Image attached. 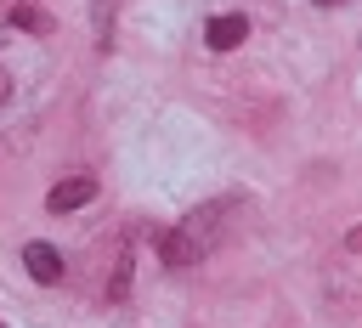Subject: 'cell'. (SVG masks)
I'll return each instance as SVG.
<instances>
[{"label":"cell","mask_w":362,"mask_h":328,"mask_svg":"<svg viewBox=\"0 0 362 328\" xmlns=\"http://www.w3.org/2000/svg\"><path fill=\"white\" fill-rule=\"evenodd\" d=\"M322 6H339V0H322Z\"/></svg>","instance_id":"52a82bcc"},{"label":"cell","mask_w":362,"mask_h":328,"mask_svg":"<svg viewBox=\"0 0 362 328\" xmlns=\"http://www.w3.org/2000/svg\"><path fill=\"white\" fill-rule=\"evenodd\" d=\"M0 102H11V79H6V68H0Z\"/></svg>","instance_id":"8992f818"},{"label":"cell","mask_w":362,"mask_h":328,"mask_svg":"<svg viewBox=\"0 0 362 328\" xmlns=\"http://www.w3.org/2000/svg\"><path fill=\"white\" fill-rule=\"evenodd\" d=\"M96 198V175H62L51 192H45V209L51 215H68V209H85Z\"/></svg>","instance_id":"7a4b0ae2"},{"label":"cell","mask_w":362,"mask_h":328,"mask_svg":"<svg viewBox=\"0 0 362 328\" xmlns=\"http://www.w3.org/2000/svg\"><path fill=\"white\" fill-rule=\"evenodd\" d=\"M226 226H232V209H226V204H204V209H192L181 226L164 232V266H198L204 254L221 249Z\"/></svg>","instance_id":"6da1fadb"},{"label":"cell","mask_w":362,"mask_h":328,"mask_svg":"<svg viewBox=\"0 0 362 328\" xmlns=\"http://www.w3.org/2000/svg\"><path fill=\"white\" fill-rule=\"evenodd\" d=\"M23 266H28L34 283H57V277H62V254H57L51 243H28V249H23Z\"/></svg>","instance_id":"277c9868"},{"label":"cell","mask_w":362,"mask_h":328,"mask_svg":"<svg viewBox=\"0 0 362 328\" xmlns=\"http://www.w3.org/2000/svg\"><path fill=\"white\" fill-rule=\"evenodd\" d=\"M11 23L28 28V34H51V17H45L40 6H11Z\"/></svg>","instance_id":"5b68a950"},{"label":"cell","mask_w":362,"mask_h":328,"mask_svg":"<svg viewBox=\"0 0 362 328\" xmlns=\"http://www.w3.org/2000/svg\"><path fill=\"white\" fill-rule=\"evenodd\" d=\"M0 328H6V322H0Z\"/></svg>","instance_id":"ba28073f"},{"label":"cell","mask_w":362,"mask_h":328,"mask_svg":"<svg viewBox=\"0 0 362 328\" xmlns=\"http://www.w3.org/2000/svg\"><path fill=\"white\" fill-rule=\"evenodd\" d=\"M243 34H249V23H243L238 11H226V17H209L204 45H209V51H232V45H243Z\"/></svg>","instance_id":"3957f363"}]
</instances>
